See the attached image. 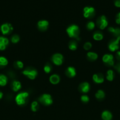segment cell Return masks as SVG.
<instances>
[{"instance_id":"7","label":"cell","mask_w":120,"mask_h":120,"mask_svg":"<svg viewBox=\"0 0 120 120\" xmlns=\"http://www.w3.org/2000/svg\"><path fill=\"white\" fill-rule=\"evenodd\" d=\"M23 75L25 76H27L29 79L31 80L35 79L36 76H37V71L35 70V69H27L25 70L22 71Z\"/></svg>"},{"instance_id":"25","label":"cell","mask_w":120,"mask_h":120,"mask_svg":"<svg viewBox=\"0 0 120 120\" xmlns=\"http://www.w3.org/2000/svg\"><path fill=\"white\" fill-rule=\"evenodd\" d=\"M114 77V71L112 70H109L107 73V79L109 81H112Z\"/></svg>"},{"instance_id":"22","label":"cell","mask_w":120,"mask_h":120,"mask_svg":"<svg viewBox=\"0 0 120 120\" xmlns=\"http://www.w3.org/2000/svg\"><path fill=\"white\" fill-rule=\"evenodd\" d=\"M7 77L4 75H0V86H5L7 83Z\"/></svg>"},{"instance_id":"34","label":"cell","mask_w":120,"mask_h":120,"mask_svg":"<svg viewBox=\"0 0 120 120\" xmlns=\"http://www.w3.org/2000/svg\"><path fill=\"white\" fill-rule=\"evenodd\" d=\"M115 21H116V23L120 25V12H119L118 14L116 15V19H115Z\"/></svg>"},{"instance_id":"14","label":"cell","mask_w":120,"mask_h":120,"mask_svg":"<svg viewBox=\"0 0 120 120\" xmlns=\"http://www.w3.org/2000/svg\"><path fill=\"white\" fill-rule=\"evenodd\" d=\"M93 80L94 82L98 84H100L104 82V76L101 73L98 74H95L93 76Z\"/></svg>"},{"instance_id":"36","label":"cell","mask_w":120,"mask_h":120,"mask_svg":"<svg viewBox=\"0 0 120 120\" xmlns=\"http://www.w3.org/2000/svg\"><path fill=\"white\" fill-rule=\"evenodd\" d=\"M114 5L116 7L120 8V0H114Z\"/></svg>"},{"instance_id":"2","label":"cell","mask_w":120,"mask_h":120,"mask_svg":"<svg viewBox=\"0 0 120 120\" xmlns=\"http://www.w3.org/2000/svg\"><path fill=\"white\" fill-rule=\"evenodd\" d=\"M28 93L27 92H22L19 93L15 97V101L19 105H23L26 103L28 97Z\"/></svg>"},{"instance_id":"33","label":"cell","mask_w":120,"mask_h":120,"mask_svg":"<svg viewBox=\"0 0 120 120\" xmlns=\"http://www.w3.org/2000/svg\"><path fill=\"white\" fill-rule=\"evenodd\" d=\"M81 101H82L83 103H87V102L89 101V97H88L87 96H86V95H83V96H81Z\"/></svg>"},{"instance_id":"31","label":"cell","mask_w":120,"mask_h":120,"mask_svg":"<svg viewBox=\"0 0 120 120\" xmlns=\"http://www.w3.org/2000/svg\"><path fill=\"white\" fill-rule=\"evenodd\" d=\"M95 23L93 22H89L87 23V29L89 30H92L95 28Z\"/></svg>"},{"instance_id":"21","label":"cell","mask_w":120,"mask_h":120,"mask_svg":"<svg viewBox=\"0 0 120 120\" xmlns=\"http://www.w3.org/2000/svg\"><path fill=\"white\" fill-rule=\"evenodd\" d=\"M87 57L91 61H94L98 58V55L94 52H88L87 53Z\"/></svg>"},{"instance_id":"4","label":"cell","mask_w":120,"mask_h":120,"mask_svg":"<svg viewBox=\"0 0 120 120\" xmlns=\"http://www.w3.org/2000/svg\"><path fill=\"white\" fill-rule=\"evenodd\" d=\"M95 15V11L93 7H86L84 8V16L86 18H92Z\"/></svg>"},{"instance_id":"11","label":"cell","mask_w":120,"mask_h":120,"mask_svg":"<svg viewBox=\"0 0 120 120\" xmlns=\"http://www.w3.org/2000/svg\"><path fill=\"white\" fill-rule=\"evenodd\" d=\"M48 26H49V23L45 20L40 21L38 22V27L41 31H45L48 29Z\"/></svg>"},{"instance_id":"23","label":"cell","mask_w":120,"mask_h":120,"mask_svg":"<svg viewBox=\"0 0 120 120\" xmlns=\"http://www.w3.org/2000/svg\"><path fill=\"white\" fill-rule=\"evenodd\" d=\"M95 97L98 100H102L105 97V93L102 90H100L95 94Z\"/></svg>"},{"instance_id":"38","label":"cell","mask_w":120,"mask_h":120,"mask_svg":"<svg viewBox=\"0 0 120 120\" xmlns=\"http://www.w3.org/2000/svg\"><path fill=\"white\" fill-rule=\"evenodd\" d=\"M2 96H3V94H2V93L1 91H0V99H1L2 98Z\"/></svg>"},{"instance_id":"10","label":"cell","mask_w":120,"mask_h":120,"mask_svg":"<svg viewBox=\"0 0 120 120\" xmlns=\"http://www.w3.org/2000/svg\"><path fill=\"white\" fill-rule=\"evenodd\" d=\"M52 61L56 65H61L63 63V56L60 53L55 54L52 57Z\"/></svg>"},{"instance_id":"5","label":"cell","mask_w":120,"mask_h":120,"mask_svg":"<svg viewBox=\"0 0 120 120\" xmlns=\"http://www.w3.org/2000/svg\"><path fill=\"white\" fill-rule=\"evenodd\" d=\"M96 25L101 29H105L108 25V21H107L105 16L102 15V16H100L96 20Z\"/></svg>"},{"instance_id":"13","label":"cell","mask_w":120,"mask_h":120,"mask_svg":"<svg viewBox=\"0 0 120 120\" xmlns=\"http://www.w3.org/2000/svg\"><path fill=\"white\" fill-rule=\"evenodd\" d=\"M89 89H90V86H89V83L85 82V83H81L79 86V89H80V91L84 93H87L89 91Z\"/></svg>"},{"instance_id":"19","label":"cell","mask_w":120,"mask_h":120,"mask_svg":"<svg viewBox=\"0 0 120 120\" xmlns=\"http://www.w3.org/2000/svg\"><path fill=\"white\" fill-rule=\"evenodd\" d=\"M21 88V84L20 82L14 81L12 83V89L14 91H18Z\"/></svg>"},{"instance_id":"20","label":"cell","mask_w":120,"mask_h":120,"mask_svg":"<svg viewBox=\"0 0 120 120\" xmlns=\"http://www.w3.org/2000/svg\"><path fill=\"white\" fill-rule=\"evenodd\" d=\"M93 38L95 41H101L103 39V35L100 31L95 32L93 35Z\"/></svg>"},{"instance_id":"26","label":"cell","mask_w":120,"mask_h":120,"mask_svg":"<svg viewBox=\"0 0 120 120\" xmlns=\"http://www.w3.org/2000/svg\"><path fill=\"white\" fill-rule=\"evenodd\" d=\"M69 48L71 50H75L77 48V43L76 41H71L69 43Z\"/></svg>"},{"instance_id":"8","label":"cell","mask_w":120,"mask_h":120,"mask_svg":"<svg viewBox=\"0 0 120 120\" xmlns=\"http://www.w3.org/2000/svg\"><path fill=\"white\" fill-rule=\"evenodd\" d=\"M120 41V37L117 38L116 39L112 40L108 45V48L111 52H115L119 49V43Z\"/></svg>"},{"instance_id":"35","label":"cell","mask_w":120,"mask_h":120,"mask_svg":"<svg viewBox=\"0 0 120 120\" xmlns=\"http://www.w3.org/2000/svg\"><path fill=\"white\" fill-rule=\"evenodd\" d=\"M114 68L115 69V70H116V71H117L118 72L120 73V62L118 63L117 64L114 66Z\"/></svg>"},{"instance_id":"15","label":"cell","mask_w":120,"mask_h":120,"mask_svg":"<svg viewBox=\"0 0 120 120\" xmlns=\"http://www.w3.org/2000/svg\"><path fill=\"white\" fill-rule=\"evenodd\" d=\"M65 74L68 77H74L76 75V71H75V68L72 67H69L67 68L65 71Z\"/></svg>"},{"instance_id":"29","label":"cell","mask_w":120,"mask_h":120,"mask_svg":"<svg viewBox=\"0 0 120 120\" xmlns=\"http://www.w3.org/2000/svg\"><path fill=\"white\" fill-rule=\"evenodd\" d=\"M20 41V37L18 35H14L11 37V42L13 43H16Z\"/></svg>"},{"instance_id":"37","label":"cell","mask_w":120,"mask_h":120,"mask_svg":"<svg viewBox=\"0 0 120 120\" xmlns=\"http://www.w3.org/2000/svg\"><path fill=\"white\" fill-rule=\"evenodd\" d=\"M116 58L118 60L120 61V51H118L116 53Z\"/></svg>"},{"instance_id":"16","label":"cell","mask_w":120,"mask_h":120,"mask_svg":"<svg viewBox=\"0 0 120 120\" xmlns=\"http://www.w3.org/2000/svg\"><path fill=\"white\" fill-rule=\"evenodd\" d=\"M108 30H109L114 36H115L116 38L118 37H120V28H113V27H109V28H108Z\"/></svg>"},{"instance_id":"12","label":"cell","mask_w":120,"mask_h":120,"mask_svg":"<svg viewBox=\"0 0 120 120\" xmlns=\"http://www.w3.org/2000/svg\"><path fill=\"white\" fill-rule=\"evenodd\" d=\"M9 43V41L7 38L0 36V50H4Z\"/></svg>"},{"instance_id":"27","label":"cell","mask_w":120,"mask_h":120,"mask_svg":"<svg viewBox=\"0 0 120 120\" xmlns=\"http://www.w3.org/2000/svg\"><path fill=\"white\" fill-rule=\"evenodd\" d=\"M39 109V104L36 101H34L31 104V110L34 112H36Z\"/></svg>"},{"instance_id":"30","label":"cell","mask_w":120,"mask_h":120,"mask_svg":"<svg viewBox=\"0 0 120 120\" xmlns=\"http://www.w3.org/2000/svg\"><path fill=\"white\" fill-rule=\"evenodd\" d=\"M51 66H50V64H47L44 68V71L46 73H49L51 71Z\"/></svg>"},{"instance_id":"17","label":"cell","mask_w":120,"mask_h":120,"mask_svg":"<svg viewBox=\"0 0 120 120\" xmlns=\"http://www.w3.org/2000/svg\"><path fill=\"white\" fill-rule=\"evenodd\" d=\"M60 77L58 75H52L49 77V82L52 84H56L60 82Z\"/></svg>"},{"instance_id":"18","label":"cell","mask_w":120,"mask_h":120,"mask_svg":"<svg viewBox=\"0 0 120 120\" xmlns=\"http://www.w3.org/2000/svg\"><path fill=\"white\" fill-rule=\"evenodd\" d=\"M101 117L103 120H111L112 118V115L109 111H104L102 113Z\"/></svg>"},{"instance_id":"32","label":"cell","mask_w":120,"mask_h":120,"mask_svg":"<svg viewBox=\"0 0 120 120\" xmlns=\"http://www.w3.org/2000/svg\"><path fill=\"white\" fill-rule=\"evenodd\" d=\"M92 47V44L90 42H86L85 43L84 45V48L85 50H88L91 48Z\"/></svg>"},{"instance_id":"9","label":"cell","mask_w":120,"mask_h":120,"mask_svg":"<svg viewBox=\"0 0 120 120\" xmlns=\"http://www.w3.org/2000/svg\"><path fill=\"white\" fill-rule=\"evenodd\" d=\"M13 30V28L10 23H4L1 26V31L3 35H8Z\"/></svg>"},{"instance_id":"6","label":"cell","mask_w":120,"mask_h":120,"mask_svg":"<svg viewBox=\"0 0 120 120\" xmlns=\"http://www.w3.org/2000/svg\"><path fill=\"white\" fill-rule=\"evenodd\" d=\"M102 61L108 66H112L114 64V57L110 54H106L102 57Z\"/></svg>"},{"instance_id":"24","label":"cell","mask_w":120,"mask_h":120,"mask_svg":"<svg viewBox=\"0 0 120 120\" xmlns=\"http://www.w3.org/2000/svg\"><path fill=\"white\" fill-rule=\"evenodd\" d=\"M8 60L4 57H0V68H3L8 64Z\"/></svg>"},{"instance_id":"3","label":"cell","mask_w":120,"mask_h":120,"mask_svg":"<svg viewBox=\"0 0 120 120\" xmlns=\"http://www.w3.org/2000/svg\"><path fill=\"white\" fill-rule=\"evenodd\" d=\"M38 100L40 103L45 105H51L52 103V99L51 96L48 94H44L42 95L38 98Z\"/></svg>"},{"instance_id":"1","label":"cell","mask_w":120,"mask_h":120,"mask_svg":"<svg viewBox=\"0 0 120 120\" xmlns=\"http://www.w3.org/2000/svg\"><path fill=\"white\" fill-rule=\"evenodd\" d=\"M67 32L68 36L72 38H75L79 39L78 36L80 35V29L78 26L72 25L68 27L67 29Z\"/></svg>"},{"instance_id":"28","label":"cell","mask_w":120,"mask_h":120,"mask_svg":"<svg viewBox=\"0 0 120 120\" xmlns=\"http://www.w3.org/2000/svg\"><path fill=\"white\" fill-rule=\"evenodd\" d=\"M14 66L16 68V69H22L24 66V64L22 63V62H21V61H16L14 63Z\"/></svg>"}]
</instances>
